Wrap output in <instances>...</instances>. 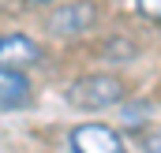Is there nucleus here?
<instances>
[{"instance_id": "7ed1b4c3", "label": "nucleus", "mask_w": 161, "mask_h": 153, "mask_svg": "<svg viewBox=\"0 0 161 153\" xmlns=\"http://www.w3.org/2000/svg\"><path fill=\"white\" fill-rule=\"evenodd\" d=\"M71 153H127V146L109 123H79L71 131Z\"/></svg>"}, {"instance_id": "423d86ee", "label": "nucleus", "mask_w": 161, "mask_h": 153, "mask_svg": "<svg viewBox=\"0 0 161 153\" xmlns=\"http://www.w3.org/2000/svg\"><path fill=\"white\" fill-rule=\"evenodd\" d=\"M146 116H150V105H142V101L139 105H124V123H142Z\"/></svg>"}, {"instance_id": "39448f33", "label": "nucleus", "mask_w": 161, "mask_h": 153, "mask_svg": "<svg viewBox=\"0 0 161 153\" xmlns=\"http://www.w3.org/2000/svg\"><path fill=\"white\" fill-rule=\"evenodd\" d=\"M26 97H30V78L23 71L0 67V108H19L26 105Z\"/></svg>"}, {"instance_id": "f03ea898", "label": "nucleus", "mask_w": 161, "mask_h": 153, "mask_svg": "<svg viewBox=\"0 0 161 153\" xmlns=\"http://www.w3.org/2000/svg\"><path fill=\"white\" fill-rule=\"evenodd\" d=\"M94 26H97V4H90V0L64 4V8H56L49 15V30L56 38H79L86 30H94Z\"/></svg>"}, {"instance_id": "f257e3e1", "label": "nucleus", "mask_w": 161, "mask_h": 153, "mask_svg": "<svg viewBox=\"0 0 161 153\" xmlns=\"http://www.w3.org/2000/svg\"><path fill=\"white\" fill-rule=\"evenodd\" d=\"M127 97V86L120 75H109V71H97V75H79L68 86V101L82 108V112H97V108H113L124 105Z\"/></svg>"}, {"instance_id": "0eeeda50", "label": "nucleus", "mask_w": 161, "mask_h": 153, "mask_svg": "<svg viewBox=\"0 0 161 153\" xmlns=\"http://www.w3.org/2000/svg\"><path fill=\"white\" fill-rule=\"evenodd\" d=\"M135 4H139V11H142L150 23H158V19H161V0H135Z\"/></svg>"}, {"instance_id": "20e7f679", "label": "nucleus", "mask_w": 161, "mask_h": 153, "mask_svg": "<svg viewBox=\"0 0 161 153\" xmlns=\"http://www.w3.org/2000/svg\"><path fill=\"white\" fill-rule=\"evenodd\" d=\"M41 60V45L26 34H0V67H30Z\"/></svg>"}]
</instances>
